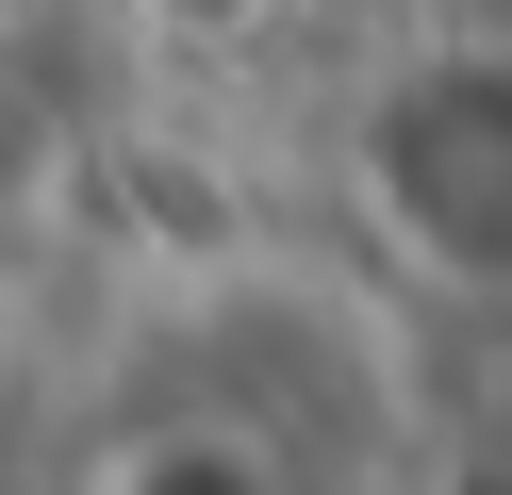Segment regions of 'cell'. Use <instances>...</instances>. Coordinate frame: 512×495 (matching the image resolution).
<instances>
[{"instance_id":"cell-1","label":"cell","mask_w":512,"mask_h":495,"mask_svg":"<svg viewBox=\"0 0 512 495\" xmlns=\"http://www.w3.org/2000/svg\"><path fill=\"white\" fill-rule=\"evenodd\" d=\"M331 165H347L364 248L397 264L413 297L512 314V33L446 17V33H413V50H380L364 83H347Z\"/></svg>"},{"instance_id":"cell-2","label":"cell","mask_w":512,"mask_h":495,"mask_svg":"<svg viewBox=\"0 0 512 495\" xmlns=\"http://www.w3.org/2000/svg\"><path fill=\"white\" fill-rule=\"evenodd\" d=\"M50 495H298V462H281V429L232 413V396H149V413L83 429V462Z\"/></svg>"},{"instance_id":"cell-3","label":"cell","mask_w":512,"mask_h":495,"mask_svg":"<svg viewBox=\"0 0 512 495\" xmlns=\"http://www.w3.org/2000/svg\"><path fill=\"white\" fill-rule=\"evenodd\" d=\"M265 17H298V33H331L347 66H380V50H413V33L479 17V0H265Z\"/></svg>"},{"instance_id":"cell-4","label":"cell","mask_w":512,"mask_h":495,"mask_svg":"<svg viewBox=\"0 0 512 495\" xmlns=\"http://www.w3.org/2000/svg\"><path fill=\"white\" fill-rule=\"evenodd\" d=\"M463 495H512V413L479 429V479H463Z\"/></svg>"}]
</instances>
